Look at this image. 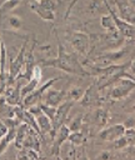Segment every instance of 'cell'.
Segmentation results:
<instances>
[{
    "label": "cell",
    "instance_id": "6da1fadb",
    "mask_svg": "<svg viewBox=\"0 0 135 160\" xmlns=\"http://www.w3.org/2000/svg\"><path fill=\"white\" fill-rule=\"evenodd\" d=\"M56 39H58V56L51 59V60L41 61L39 65L41 68H44V66L55 68V69L62 70V71L69 72V74L89 75V71L84 68L82 62L79 61L78 52L76 54L75 52H68L58 35H56Z\"/></svg>",
    "mask_w": 135,
    "mask_h": 160
},
{
    "label": "cell",
    "instance_id": "7a4b0ae2",
    "mask_svg": "<svg viewBox=\"0 0 135 160\" xmlns=\"http://www.w3.org/2000/svg\"><path fill=\"white\" fill-rule=\"evenodd\" d=\"M114 88L108 94V98L111 100H121L130 95V92L135 89V81L128 78H121L116 82H114Z\"/></svg>",
    "mask_w": 135,
    "mask_h": 160
},
{
    "label": "cell",
    "instance_id": "3957f363",
    "mask_svg": "<svg viewBox=\"0 0 135 160\" xmlns=\"http://www.w3.org/2000/svg\"><path fill=\"white\" fill-rule=\"evenodd\" d=\"M74 105V101L71 100H64L58 108H56V114H55V118L52 119V129L51 131L49 132L50 134V138L51 140H54L58 130L60 129V126L62 124H66V120H68V115H69V111L71 109V106Z\"/></svg>",
    "mask_w": 135,
    "mask_h": 160
},
{
    "label": "cell",
    "instance_id": "277c9868",
    "mask_svg": "<svg viewBox=\"0 0 135 160\" xmlns=\"http://www.w3.org/2000/svg\"><path fill=\"white\" fill-rule=\"evenodd\" d=\"M70 44L72 46V49L82 55V56H88L89 50H90V36L86 32L82 31H72L68 35Z\"/></svg>",
    "mask_w": 135,
    "mask_h": 160
},
{
    "label": "cell",
    "instance_id": "5b68a950",
    "mask_svg": "<svg viewBox=\"0 0 135 160\" xmlns=\"http://www.w3.org/2000/svg\"><path fill=\"white\" fill-rule=\"evenodd\" d=\"M79 101L84 108H100L104 99L100 95V89L98 88V85L92 82L86 90H84V94Z\"/></svg>",
    "mask_w": 135,
    "mask_h": 160
},
{
    "label": "cell",
    "instance_id": "8992f818",
    "mask_svg": "<svg viewBox=\"0 0 135 160\" xmlns=\"http://www.w3.org/2000/svg\"><path fill=\"white\" fill-rule=\"evenodd\" d=\"M106 8H108V12L111 15L112 20H114V24L115 26L118 28L119 32L124 36V38H128V39H131V40H135V24H130L122 19H120L116 14V11L110 6L109 1L106 0Z\"/></svg>",
    "mask_w": 135,
    "mask_h": 160
},
{
    "label": "cell",
    "instance_id": "52a82bcc",
    "mask_svg": "<svg viewBox=\"0 0 135 160\" xmlns=\"http://www.w3.org/2000/svg\"><path fill=\"white\" fill-rule=\"evenodd\" d=\"M129 52V46L118 49V50H110V51H105L101 52L100 55H98L94 59V62L99 66H105V65H110V64H118L120 60H122V58Z\"/></svg>",
    "mask_w": 135,
    "mask_h": 160
},
{
    "label": "cell",
    "instance_id": "ba28073f",
    "mask_svg": "<svg viewBox=\"0 0 135 160\" xmlns=\"http://www.w3.org/2000/svg\"><path fill=\"white\" fill-rule=\"evenodd\" d=\"M125 125L124 124H112L110 126H106L104 129L100 130V132L98 134V138L102 141H114L115 139L120 138L124 135L125 132Z\"/></svg>",
    "mask_w": 135,
    "mask_h": 160
},
{
    "label": "cell",
    "instance_id": "9c48e42d",
    "mask_svg": "<svg viewBox=\"0 0 135 160\" xmlns=\"http://www.w3.org/2000/svg\"><path fill=\"white\" fill-rule=\"evenodd\" d=\"M69 134H70V129L66 124H62L60 126V129L58 130L54 140H52V145H51V155L56 156V158H60V151H61V146L65 141H68V138H69Z\"/></svg>",
    "mask_w": 135,
    "mask_h": 160
},
{
    "label": "cell",
    "instance_id": "30bf717a",
    "mask_svg": "<svg viewBox=\"0 0 135 160\" xmlns=\"http://www.w3.org/2000/svg\"><path fill=\"white\" fill-rule=\"evenodd\" d=\"M65 96H66V91L65 90H56L54 89L52 86H50L44 94H42V102L48 104V105H51V106H59L64 100H65Z\"/></svg>",
    "mask_w": 135,
    "mask_h": 160
},
{
    "label": "cell",
    "instance_id": "8fae6325",
    "mask_svg": "<svg viewBox=\"0 0 135 160\" xmlns=\"http://www.w3.org/2000/svg\"><path fill=\"white\" fill-rule=\"evenodd\" d=\"M85 116L89 118V120H84V122H86V124L91 122V124L96 125L98 128H104L108 124L109 118H110L109 111L102 109L101 106L100 108H95V110L91 114H86Z\"/></svg>",
    "mask_w": 135,
    "mask_h": 160
},
{
    "label": "cell",
    "instance_id": "7c38bea8",
    "mask_svg": "<svg viewBox=\"0 0 135 160\" xmlns=\"http://www.w3.org/2000/svg\"><path fill=\"white\" fill-rule=\"evenodd\" d=\"M116 6H118V16L130 24H135V9L131 8L129 5L128 1H118V0H114Z\"/></svg>",
    "mask_w": 135,
    "mask_h": 160
},
{
    "label": "cell",
    "instance_id": "4fadbf2b",
    "mask_svg": "<svg viewBox=\"0 0 135 160\" xmlns=\"http://www.w3.org/2000/svg\"><path fill=\"white\" fill-rule=\"evenodd\" d=\"M40 139H41V135L36 130H34L32 128L29 126V130L22 141V148L34 149L35 151L40 152Z\"/></svg>",
    "mask_w": 135,
    "mask_h": 160
},
{
    "label": "cell",
    "instance_id": "5bb4252c",
    "mask_svg": "<svg viewBox=\"0 0 135 160\" xmlns=\"http://www.w3.org/2000/svg\"><path fill=\"white\" fill-rule=\"evenodd\" d=\"M29 8L42 20L45 21H54L55 20V12L52 10H49L44 6H41L39 2H30Z\"/></svg>",
    "mask_w": 135,
    "mask_h": 160
},
{
    "label": "cell",
    "instance_id": "9a60e30c",
    "mask_svg": "<svg viewBox=\"0 0 135 160\" xmlns=\"http://www.w3.org/2000/svg\"><path fill=\"white\" fill-rule=\"evenodd\" d=\"M36 121H38V125H39V129H40L41 138L44 139V136L51 131V129H52V122H51V120H50L42 111H41L39 115H36Z\"/></svg>",
    "mask_w": 135,
    "mask_h": 160
},
{
    "label": "cell",
    "instance_id": "2e32d148",
    "mask_svg": "<svg viewBox=\"0 0 135 160\" xmlns=\"http://www.w3.org/2000/svg\"><path fill=\"white\" fill-rule=\"evenodd\" d=\"M29 130V125L26 122H20L16 128V135H15V139H14V145L16 149H21L22 148V141H24V138L26 135Z\"/></svg>",
    "mask_w": 135,
    "mask_h": 160
},
{
    "label": "cell",
    "instance_id": "e0dca14e",
    "mask_svg": "<svg viewBox=\"0 0 135 160\" xmlns=\"http://www.w3.org/2000/svg\"><path fill=\"white\" fill-rule=\"evenodd\" d=\"M68 141L74 144V145H76V146H80V145H84V142L86 141V135L81 130H79V131H70Z\"/></svg>",
    "mask_w": 135,
    "mask_h": 160
},
{
    "label": "cell",
    "instance_id": "ac0fdd59",
    "mask_svg": "<svg viewBox=\"0 0 135 160\" xmlns=\"http://www.w3.org/2000/svg\"><path fill=\"white\" fill-rule=\"evenodd\" d=\"M84 94V89L80 86H72L69 91H66L65 100H71V101H79Z\"/></svg>",
    "mask_w": 135,
    "mask_h": 160
},
{
    "label": "cell",
    "instance_id": "d6986e66",
    "mask_svg": "<svg viewBox=\"0 0 135 160\" xmlns=\"http://www.w3.org/2000/svg\"><path fill=\"white\" fill-rule=\"evenodd\" d=\"M82 124H84V114H76L71 119V121L66 125L69 126L70 131H79V130H81Z\"/></svg>",
    "mask_w": 135,
    "mask_h": 160
},
{
    "label": "cell",
    "instance_id": "ffe728a7",
    "mask_svg": "<svg viewBox=\"0 0 135 160\" xmlns=\"http://www.w3.org/2000/svg\"><path fill=\"white\" fill-rule=\"evenodd\" d=\"M100 24H101V26H102L105 30H108V31H112V30H116V29H118V28L115 26V24H114V20H112L111 15H110L109 12L101 16Z\"/></svg>",
    "mask_w": 135,
    "mask_h": 160
},
{
    "label": "cell",
    "instance_id": "44dd1931",
    "mask_svg": "<svg viewBox=\"0 0 135 160\" xmlns=\"http://www.w3.org/2000/svg\"><path fill=\"white\" fill-rule=\"evenodd\" d=\"M21 1L22 0H6L5 2H2V5L0 6V16L4 15L5 12H8V11L14 10Z\"/></svg>",
    "mask_w": 135,
    "mask_h": 160
},
{
    "label": "cell",
    "instance_id": "7402d4cb",
    "mask_svg": "<svg viewBox=\"0 0 135 160\" xmlns=\"http://www.w3.org/2000/svg\"><path fill=\"white\" fill-rule=\"evenodd\" d=\"M6 21H8L9 26H10L12 30H19V29L21 28V25H22V20H21V18L18 16V15H9L8 19H6Z\"/></svg>",
    "mask_w": 135,
    "mask_h": 160
},
{
    "label": "cell",
    "instance_id": "603a6c76",
    "mask_svg": "<svg viewBox=\"0 0 135 160\" xmlns=\"http://www.w3.org/2000/svg\"><path fill=\"white\" fill-rule=\"evenodd\" d=\"M40 108H41V111L52 121V119L55 118V114H56V106H51V105H48V104L40 101Z\"/></svg>",
    "mask_w": 135,
    "mask_h": 160
},
{
    "label": "cell",
    "instance_id": "cb8c5ba5",
    "mask_svg": "<svg viewBox=\"0 0 135 160\" xmlns=\"http://www.w3.org/2000/svg\"><path fill=\"white\" fill-rule=\"evenodd\" d=\"M60 1H61V0H39L38 2H39L41 6H44V8L49 9V10L55 11V10L59 8Z\"/></svg>",
    "mask_w": 135,
    "mask_h": 160
},
{
    "label": "cell",
    "instance_id": "d4e9b609",
    "mask_svg": "<svg viewBox=\"0 0 135 160\" xmlns=\"http://www.w3.org/2000/svg\"><path fill=\"white\" fill-rule=\"evenodd\" d=\"M6 58H8V51H6L5 44L1 42V45H0V71H5Z\"/></svg>",
    "mask_w": 135,
    "mask_h": 160
},
{
    "label": "cell",
    "instance_id": "484cf974",
    "mask_svg": "<svg viewBox=\"0 0 135 160\" xmlns=\"http://www.w3.org/2000/svg\"><path fill=\"white\" fill-rule=\"evenodd\" d=\"M112 142H114V149H116V150L125 149V148L129 146V142H128V140H126V138L124 135L120 136V138H118V139H115Z\"/></svg>",
    "mask_w": 135,
    "mask_h": 160
},
{
    "label": "cell",
    "instance_id": "4316f807",
    "mask_svg": "<svg viewBox=\"0 0 135 160\" xmlns=\"http://www.w3.org/2000/svg\"><path fill=\"white\" fill-rule=\"evenodd\" d=\"M78 1L79 0H71V2L68 5V9H66V11H65V19H68L69 16H70V12H71V10H72V8L78 4Z\"/></svg>",
    "mask_w": 135,
    "mask_h": 160
},
{
    "label": "cell",
    "instance_id": "83f0119b",
    "mask_svg": "<svg viewBox=\"0 0 135 160\" xmlns=\"http://www.w3.org/2000/svg\"><path fill=\"white\" fill-rule=\"evenodd\" d=\"M110 158H111L110 151H102L100 155H98V159H110Z\"/></svg>",
    "mask_w": 135,
    "mask_h": 160
},
{
    "label": "cell",
    "instance_id": "f1b7e54d",
    "mask_svg": "<svg viewBox=\"0 0 135 160\" xmlns=\"http://www.w3.org/2000/svg\"><path fill=\"white\" fill-rule=\"evenodd\" d=\"M39 50L42 51V52H48V51L51 50V45H49V44H46V45H40V46H39Z\"/></svg>",
    "mask_w": 135,
    "mask_h": 160
},
{
    "label": "cell",
    "instance_id": "f546056e",
    "mask_svg": "<svg viewBox=\"0 0 135 160\" xmlns=\"http://www.w3.org/2000/svg\"><path fill=\"white\" fill-rule=\"evenodd\" d=\"M131 109H132V110H135V104L132 105V108H131Z\"/></svg>",
    "mask_w": 135,
    "mask_h": 160
},
{
    "label": "cell",
    "instance_id": "4dcf8cb0",
    "mask_svg": "<svg viewBox=\"0 0 135 160\" xmlns=\"http://www.w3.org/2000/svg\"><path fill=\"white\" fill-rule=\"evenodd\" d=\"M1 42H2V40H1V38H0V45H1Z\"/></svg>",
    "mask_w": 135,
    "mask_h": 160
},
{
    "label": "cell",
    "instance_id": "1f68e13d",
    "mask_svg": "<svg viewBox=\"0 0 135 160\" xmlns=\"http://www.w3.org/2000/svg\"><path fill=\"white\" fill-rule=\"evenodd\" d=\"M38 1H39V0H38Z\"/></svg>",
    "mask_w": 135,
    "mask_h": 160
},
{
    "label": "cell",
    "instance_id": "d6a6232c",
    "mask_svg": "<svg viewBox=\"0 0 135 160\" xmlns=\"http://www.w3.org/2000/svg\"><path fill=\"white\" fill-rule=\"evenodd\" d=\"M134 148H135V146H134Z\"/></svg>",
    "mask_w": 135,
    "mask_h": 160
},
{
    "label": "cell",
    "instance_id": "836d02e7",
    "mask_svg": "<svg viewBox=\"0 0 135 160\" xmlns=\"http://www.w3.org/2000/svg\"><path fill=\"white\" fill-rule=\"evenodd\" d=\"M134 41H135V40H134Z\"/></svg>",
    "mask_w": 135,
    "mask_h": 160
}]
</instances>
